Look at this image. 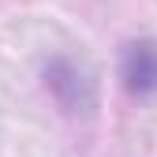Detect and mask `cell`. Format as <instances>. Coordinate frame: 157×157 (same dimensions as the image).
<instances>
[{
  "label": "cell",
  "instance_id": "6da1fadb",
  "mask_svg": "<svg viewBox=\"0 0 157 157\" xmlns=\"http://www.w3.org/2000/svg\"><path fill=\"white\" fill-rule=\"evenodd\" d=\"M124 82L131 94H157V41H135L124 52Z\"/></svg>",
  "mask_w": 157,
  "mask_h": 157
}]
</instances>
